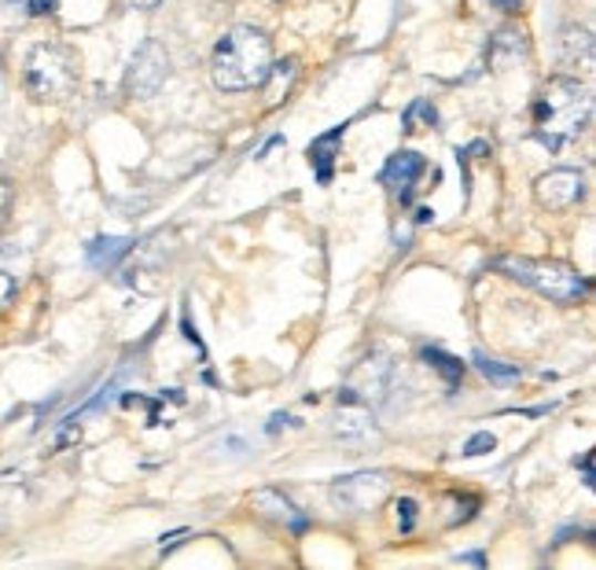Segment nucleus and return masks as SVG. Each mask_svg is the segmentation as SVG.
Instances as JSON below:
<instances>
[{
    "mask_svg": "<svg viewBox=\"0 0 596 570\" xmlns=\"http://www.w3.org/2000/svg\"><path fill=\"white\" fill-rule=\"evenodd\" d=\"M593 118V93L578 77H553L534 104V141L548 152L578 141Z\"/></svg>",
    "mask_w": 596,
    "mask_h": 570,
    "instance_id": "1",
    "label": "nucleus"
},
{
    "mask_svg": "<svg viewBox=\"0 0 596 570\" xmlns=\"http://www.w3.org/2000/svg\"><path fill=\"white\" fill-rule=\"evenodd\" d=\"M214 85L225 93L261 89L273 74V41L255 27H233L214 44Z\"/></svg>",
    "mask_w": 596,
    "mask_h": 570,
    "instance_id": "2",
    "label": "nucleus"
},
{
    "mask_svg": "<svg viewBox=\"0 0 596 570\" xmlns=\"http://www.w3.org/2000/svg\"><path fill=\"white\" fill-rule=\"evenodd\" d=\"M497 269L508 272L512 280L526 283L534 288L537 294H545L548 302H559V305H571L578 299L589 294V280L582 277L578 269L564 266V261H548V258H497Z\"/></svg>",
    "mask_w": 596,
    "mask_h": 570,
    "instance_id": "3",
    "label": "nucleus"
},
{
    "mask_svg": "<svg viewBox=\"0 0 596 570\" xmlns=\"http://www.w3.org/2000/svg\"><path fill=\"white\" fill-rule=\"evenodd\" d=\"M78 89V55L71 44L44 41L27 55V93L38 104H60Z\"/></svg>",
    "mask_w": 596,
    "mask_h": 570,
    "instance_id": "4",
    "label": "nucleus"
},
{
    "mask_svg": "<svg viewBox=\"0 0 596 570\" xmlns=\"http://www.w3.org/2000/svg\"><path fill=\"white\" fill-rule=\"evenodd\" d=\"M387 497H391V475L387 471H358V475L336 478V486H331V500H336L342 511H350V516L376 511Z\"/></svg>",
    "mask_w": 596,
    "mask_h": 570,
    "instance_id": "5",
    "label": "nucleus"
},
{
    "mask_svg": "<svg viewBox=\"0 0 596 570\" xmlns=\"http://www.w3.org/2000/svg\"><path fill=\"white\" fill-rule=\"evenodd\" d=\"M169 82V52L163 41H144L136 49L130 71H125V93L130 100H152Z\"/></svg>",
    "mask_w": 596,
    "mask_h": 570,
    "instance_id": "6",
    "label": "nucleus"
},
{
    "mask_svg": "<svg viewBox=\"0 0 596 570\" xmlns=\"http://www.w3.org/2000/svg\"><path fill=\"white\" fill-rule=\"evenodd\" d=\"M534 196L545 210H571L586 196V177L578 169H548L534 180Z\"/></svg>",
    "mask_w": 596,
    "mask_h": 570,
    "instance_id": "7",
    "label": "nucleus"
},
{
    "mask_svg": "<svg viewBox=\"0 0 596 570\" xmlns=\"http://www.w3.org/2000/svg\"><path fill=\"white\" fill-rule=\"evenodd\" d=\"M250 505H255L261 516H269L273 522H284V527H291V530H306L309 527V519L298 511L295 500L284 494V489H255V497H250Z\"/></svg>",
    "mask_w": 596,
    "mask_h": 570,
    "instance_id": "8",
    "label": "nucleus"
},
{
    "mask_svg": "<svg viewBox=\"0 0 596 570\" xmlns=\"http://www.w3.org/2000/svg\"><path fill=\"white\" fill-rule=\"evenodd\" d=\"M423 169H428V163H423L420 152H394L391 158H387L380 180L387 188H398L401 199H409V191L423 177Z\"/></svg>",
    "mask_w": 596,
    "mask_h": 570,
    "instance_id": "9",
    "label": "nucleus"
},
{
    "mask_svg": "<svg viewBox=\"0 0 596 570\" xmlns=\"http://www.w3.org/2000/svg\"><path fill=\"white\" fill-rule=\"evenodd\" d=\"M339 405H342L339 424H336L339 438H347V442H376V438H380L369 405H358V402H339Z\"/></svg>",
    "mask_w": 596,
    "mask_h": 570,
    "instance_id": "10",
    "label": "nucleus"
},
{
    "mask_svg": "<svg viewBox=\"0 0 596 570\" xmlns=\"http://www.w3.org/2000/svg\"><path fill=\"white\" fill-rule=\"evenodd\" d=\"M342 136H347V122L331 125L325 136H317V141L309 144V163L317 166V180H320V185H328V180H331V163H336V155H339Z\"/></svg>",
    "mask_w": 596,
    "mask_h": 570,
    "instance_id": "11",
    "label": "nucleus"
},
{
    "mask_svg": "<svg viewBox=\"0 0 596 570\" xmlns=\"http://www.w3.org/2000/svg\"><path fill=\"white\" fill-rule=\"evenodd\" d=\"M520 55H526V30L523 27H501L494 38H490V66L515 63Z\"/></svg>",
    "mask_w": 596,
    "mask_h": 570,
    "instance_id": "12",
    "label": "nucleus"
},
{
    "mask_svg": "<svg viewBox=\"0 0 596 570\" xmlns=\"http://www.w3.org/2000/svg\"><path fill=\"white\" fill-rule=\"evenodd\" d=\"M133 250V239L130 236H96L93 243L85 247V258L93 269H111Z\"/></svg>",
    "mask_w": 596,
    "mask_h": 570,
    "instance_id": "13",
    "label": "nucleus"
},
{
    "mask_svg": "<svg viewBox=\"0 0 596 570\" xmlns=\"http://www.w3.org/2000/svg\"><path fill=\"white\" fill-rule=\"evenodd\" d=\"M19 247L16 243H0V310L11 302V294L19 291Z\"/></svg>",
    "mask_w": 596,
    "mask_h": 570,
    "instance_id": "14",
    "label": "nucleus"
},
{
    "mask_svg": "<svg viewBox=\"0 0 596 570\" xmlns=\"http://www.w3.org/2000/svg\"><path fill=\"white\" fill-rule=\"evenodd\" d=\"M578 60H582V71L593 66V33L571 27V30H564V63L578 66Z\"/></svg>",
    "mask_w": 596,
    "mask_h": 570,
    "instance_id": "15",
    "label": "nucleus"
},
{
    "mask_svg": "<svg viewBox=\"0 0 596 570\" xmlns=\"http://www.w3.org/2000/svg\"><path fill=\"white\" fill-rule=\"evenodd\" d=\"M423 361H428L439 375H445V383H450V386L464 375V364L456 361V357H450V353L439 350V346H428V350H423Z\"/></svg>",
    "mask_w": 596,
    "mask_h": 570,
    "instance_id": "16",
    "label": "nucleus"
},
{
    "mask_svg": "<svg viewBox=\"0 0 596 570\" xmlns=\"http://www.w3.org/2000/svg\"><path fill=\"white\" fill-rule=\"evenodd\" d=\"M475 364H479V372H483L486 380H494V383H515L523 375L520 364H504V361L486 357V353H475Z\"/></svg>",
    "mask_w": 596,
    "mask_h": 570,
    "instance_id": "17",
    "label": "nucleus"
},
{
    "mask_svg": "<svg viewBox=\"0 0 596 570\" xmlns=\"http://www.w3.org/2000/svg\"><path fill=\"white\" fill-rule=\"evenodd\" d=\"M431 125L439 122V111L431 107V100H412V104L405 107V114H401V125H405V133H417V125Z\"/></svg>",
    "mask_w": 596,
    "mask_h": 570,
    "instance_id": "18",
    "label": "nucleus"
},
{
    "mask_svg": "<svg viewBox=\"0 0 596 570\" xmlns=\"http://www.w3.org/2000/svg\"><path fill=\"white\" fill-rule=\"evenodd\" d=\"M494 449H497V438L490 435V431H479V435L467 438L464 456H483V453H494Z\"/></svg>",
    "mask_w": 596,
    "mask_h": 570,
    "instance_id": "19",
    "label": "nucleus"
},
{
    "mask_svg": "<svg viewBox=\"0 0 596 570\" xmlns=\"http://www.w3.org/2000/svg\"><path fill=\"white\" fill-rule=\"evenodd\" d=\"M398 527H401V533H409L412 527H417V500L412 497L398 500Z\"/></svg>",
    "mask_w": 596,
    "mask_h": 570,
    "instance_id": "20",
    "label": "nucleus"
},
{
    "mask_svg": "<svg viewBox=\"0 0 596 570\" xmlns=\"http://www.w3.org/2000/svg\"><path fill=\"white\" fill-rule=\"evenodd\" d=\"M60 0H30V15H55Z\"/></svg>",
    "mask_w": 596,
    "mask_h": 570,
    "instance_id": "21",
    "label": "nucleus"
},
{
    "mask_svg": "<svg viewBox=\"0 0 596 570\" xmlns=\"http://www.w3.org/2000/svg\"><path fill=\"white\" fill-rule=\"evenodd\" d=\"M288 424H295V419H291L288 413H277V416L269 419V427H266V431H269V435H277V431H280V427H288Z\"/></svg>",
    "mask_w": 596,
    "mask_h": 570,
    "instance_id": "22",
    "label": "nucleus"
},
{
    "mask_svg": "<svg viewBox=\"0 0 596 570\" xmlns=\"http://www.w3.org/2000/svg\"><path fill=\"white\" fill-rule=\"evenodd\" d=\"M8 203H11V185H8L4 177H0V218L8 214Z\"/></svg>",
    "mask_w": 596,
    "mask_h": 570,
    "instance_id": "23",
    "label": "nucleus"
},
{
    "mask_svg": "<svg viewBox=\"0 0 596 570\" xmlns=\"http://www.w3.org/2000/svg\"><path fill=\"white\" fill-rule=\"evenodd\" d=\"M125 8H136V11H152V8H158L163 0H122Z\"/></svg>",
    "mask_w": 596,
    "mask_h": 570,
    "instance_id": "24",
    "label": "nucleus"
},
{
    "mask_svg": "<svg viewBox=\"0 0 596 570\" xmlns=\"http://www.w3.org/2000/svg\"><path fill=\"white\" fill-rule=\"evenodd\" d=\"M582 475H586V486H593V453H586V456H582Z\"/></svg>",
    "mask_w": 596,
    "mask_h": 570,
    "instance_id": "25",
    "label": "nucleus"
},
{
    "mask_svg": "<svg viewBox=\"0 0 596 570\" xmlns=\"http://www.w3.org/2000/svg\"><path fill=\"white\" fill-rule=\"evenodd\" d=\"M490 4H497L504 11H512V8H520V0H490Z\"/></svg>",
    "mask_w": 596,
    "mask_h": 570,
    "instance_id": "26",
    "label": "nucleus"
},
{
    "mask_svg": "<svg viewBox=\"0 0 596 570\" xmlns=\"http://www.w3.org/2000/svg\"><path fill=\"white\" fill-rule=\"evenodd\" d=\"M417 221H420V225H428V221H434V210H420V214H417Z\"/></svg>",
    "mask_w": 596,
    "mask_h": 570,
    "instance_id": "27",
    "label": "nucleus"
},
{
    "mask_svg": "<svg viewBox=\"0 0 596 570\" xmlns=\"http://www.w3.org/2000/svg\"><path fill=\"white\" fill-rule=\"evenodd\" d=\"M461 560H467V563H475V567H483L486 560H483V556H479V552H472V556H461Z\"/></svg>",
    "mask_w": 596,
    "mask_h": 570,
    "instance_id": "28",
    "label": "nucleus"
}]
</instances>
